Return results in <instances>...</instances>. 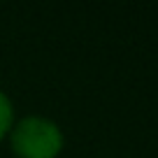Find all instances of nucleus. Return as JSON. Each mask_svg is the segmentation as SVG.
I'll use <instances>...</instances> for the list:
<instances>
[{
    "mask_svg": "<svg viewBox=\"0 0 158 158\" xmlns=\"http://www.w3.org/2000/svg\"><path fill=\"white\" fill-rule=\"evenodd\" d=\"M12 126H14V105L5 91H0V139L10 135Z\"/></svg>",
    "mask_w": 158,
    "mask_h": 158,
    "instance_id": "nucleus-2",
    "label": "nucleus"
},
{
    "mask_svg": "<svg viewBox=\"0 0 158 158\" xmlns=\"http://www.w3.org/2000/svg\"><path fill=\"white\" fill-rule=\"evenodd\" d=\"M12 151L19 158H56L63 149V130L56 121L40 114L23 116L10 130Z\"/></svg>",
    "mask_w": 158,
    "mask_h": 158,
    "instance_id": "nucleus-1",
    "label": "nucleus"
}]
</instances>
